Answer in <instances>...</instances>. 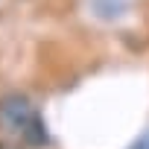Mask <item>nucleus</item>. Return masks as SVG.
<instances>
[{
    "label": "nucleus",
    "mask_w": 149,
    "mask_h": 149,
    "mask_svg": "<svg viewBox=\"0 0 149 149\" xmlns=\"http://www.w3.org/2000/svg\"><path fill=\"white\" fill-rule=\"evenodd\" d=\"M132 149H149V132H146V134H143V137H140V140H137Z\"/></svg>",
    "instance_id": "7ed1b4c3"
},
{
    "label": "nucleus",
    "mask_w": 149,
    "mask_h": 149,
    "mask_svg": "<svg viewBox=\"0 0 149 149\" xmlns=\"http://www.w3.org/2000/svg\"><path fill=\"white\" fill-rule=\"evenodd\" d=\"M0 149H26V146H24L21 140H12V137H9V140H0Z\"/></svg>",
    "instance_id": "f03ea898"
},
{
    "label": "nucleus",
    "mask_w": 149,
    "mask_h": 149,
    "mask_svg": "<svg viewBox=\"0 0 149 149\" xmlns=\"http://www.w3.org/2000/svg\"><path fill=\"white\" fill-rule=\"evenodd\" d=\"M0 129L12 140H21L26 149L47 146V140H50L44 117L24 94H9L0 100Z\"/></svg>",
    "instance_id": "f257e3e1"
}]
</instances>
